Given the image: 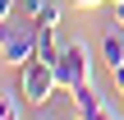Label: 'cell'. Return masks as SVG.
Listing matches in <instances>:
<instances>
[{
    "instance_id": "1",
    "label": "cell",
    "mask_w": 124,
    "mask_h": 120,
    "mask_svg": "<svg viewBox=\"0 0 124 120\" xmlns=\"http://www.w3.org/2000/svg\"><path fill=\"white\" fill-rule=\"evenodd\" d=\"M55 92H60L55 60H41V55H32V60L18 69V97H23V102H32V106H41V102H51Z\"/></svg>"
},
{
    "instance_id": "2",
    "label": "cell",
    "mask_w": 124,
    "mask_h": 120,
    "mask_svg": "<svg viewBox=\"0 0 124 120\" xmlns=\"http://www.w3.org/2000/svg\"><path fill=\"white\" fill-rule=\"evenodd\" d=\"M55 79H60V92H74V88L92 83V55H87V46L78 37L64 42V51L55 55Z\"/></svg>"
},
{
    "instance_id": "3",
    "label": "cell",
    "mask_w": 124,
    "mask_h": 120,
    "mask_svg": "<svg viewBox=\"0 0 124 120\" xmlns=\"http://www.w3.org/2000/svg\"><path fill=\"white\" fill-rule=\"evenodd\" d=\"M37 23L32 18H23V23H14L9 28V37H5V46H0V65H14V69H23L32 55H37Z\"/></svg>"
},
{
    "instance_id": "4",
    "label": "cell",
    "mask_w": 124,
    "mask_h": 120,
    "mask_svg": "<svg viewBox=\"0 0 124 120\" xmlns=\"http://www.w3.org/2000/svg\"><path fill=\"white\" fill-rule=\"evenodd\" d=\"M101 65L115 74V69H124V28H110L106 32V42H101Z\"/></svg>"
},
{
    "instance_id": "5",
    "label": "cell",
    "mask_w": 124,
    "mask_h": 120,
    "mask_svg": "<svg viewBox=\"0 0 124 120\" xmlns=\"http://www.w3.org/2000/svg\"><path fill=\"white\" fill-rule=\"evenodd\" d=\"M60 51H64V42H60V28H41V32H37V55H41V60H55Z\"/></svg>"
},
{
    "instance_id": "6",
    "label": "cell",
    "mask_w": 124,
    "mask_h": 120,
    "mask_svg": "<svg viewBox=\"0 0 124 120\" xmlns=\"http://www.w3.org/2000/svg\"><path fill=\"white\" fill-rule=\"evenodd\" d=\"M97 106H106V97L92 88V83H83V88H74V116H83V111H97Z\"/></svg>"
},
{
    "instance_id": "7",
    "label": "cell",
    "mask_w": 124,
    "mask_h": 120,
    "mask_svg": "<svg viewBox=\"0 0 124 120\" xmlns=\"http://www.w3.org/2000/svg\"><path fill=\"white\" fill-rule=\"evenodd\" d=\"M46 5H51V0H18V14H23V18H32V23H37V18H41V14H46Z\"/></svg>"
},
{
    "instance_id": "8",
    "label": "cell",
    "mask_w": 124,
    "mask_h": 120,
    "mask_svg": "<svg viewBox=\"0 0 124 120\" xmlns=\"http://www.w3.org/2000/svg\"><path fill=\"white\" fill-rule=\"evenodd\" d=\"M60 18H64V14H60V0H51V5H46V14L37 18V28H60Z\"/></svg>"
},
{
    "instance_id": "9",
    "label": "cell",
    "mask_w": 124,
    "mask_h": 120,
    "mask_svg": "<svg viewBox=\"0 0 124 120\" xmlns=\"http://www.w3.org/2000/svg\"><path fill=\"white\" fill-rule=\"evenodd\" d=\"M74 120H115V116H110V106H97V111H83V116H74Z\"/></svg>"
},
{
    "instance_id": "10",
    "label": "cell",
    "mask_w": 124,
    "mask_h": 120,
    "mask_svg": "<svg viewBox=\"0 0 124 120\" xmlns=\"http://www.w3.org/2000/svg\"><path fill=\"white\" fill-rule=\"evenodd\" d=\"M110 5H115V18H110V23H115V28H124V0H110Z\"/></svg>"
},
{
    "instance_id": "11",
    "label": "cell",
    "mask_w": 124,
    "mask_h": 120,
    "mask_svg": "<svg viewBox=\"0 0 124 120\" xmlns=\"http://www.w3.org/2000/svg\"><path fill=\"white\" fill-rule=\"evenodd\" d=\"M5 111H14V97H9V92L0 88V116H5Z\"/></svg>"
},
{
    "instance_id": "12",
    "label": "cell",
    "mask_w": 124,
    "mask_h": 120,
    "mask_svg": "<svg viewBox=\"0 0 124 120\" xmlns=\"http://www.w3.org/2000/svg\"><path fill=\"white\" fill-rule=\"evenodd\" d=\"M78 9H97V5H106V0H74Z\"/></svg>"
},
{
    "instance_id": "13",
    "label": "cell",
    "mask_w": 124,
    "mask_h": 120,
    "mask_svg": "<svg viewBox=\"0 0 124 120\" xmlns=\"http://www.w3.org/2000/svg\"><path fill=\"white\" fill-rule=\"evenodd\" d=\"M110 79H115V88H120V92H124V69H115Z\"/></svg>"
},
{
    "instance_id": "14",
    "label": "cell",
    "mask_w": 124,
    "mask_h": 120,
    "mask_svg": "<svg viewBox=\"0 0 124 120\" xmlns=\"http://www.w3.org/2000/svg\"><path fill=\"white\" fill-rule=\"evenodd\" d=\"M0 120H23V116H18V106H14V111H5V116H0Z\"/></svg>"
},
{
    "instance_id": "15",
    "label": "cell",
    "mask_w": 124,
    "mask_h": 120,
    "mask_svg": "<svg viewBox=\"0 0 124 120\" xmlns=\"http://www.w3.org/2000/svg\"><path fill=\"white\" fill-rule=\"evenodd\" d=\"M120 97H124V92H120Z\"/></svg>"
}]
</instances>
